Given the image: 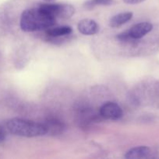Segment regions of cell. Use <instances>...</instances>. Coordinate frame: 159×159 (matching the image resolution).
I'll use <instances>...</instances> for the list:
<instances>
[{
	"label": "cell",
	"instance_id": "1",
	"mask_svg": "<svg viewBox=\"0 0 159 159\" xmlns=\"http://www.w3.org/2000/svg\"><path fill=\"white\" fill-rule=\"evenodd\" d=\"M56 19L40 7L24 10L20 17V28L24 32H34L48 29L55 24Z\"/></svg>",
	"mask_w": 159,
	"mask_h": 159
},
{
	"label": "cell",
	"instance_id": "2",
	"mask_svg": "<svg viewBox=\"0 0 159 159\" xmlns=\"http://www.w3.org/2000/svg\"><path fill=\"white\" fill-rule=\"evenodd\" d=\"M8 130L12 134L25 138H35L47 134L45 124L28 120L12 118L6 124Z\"/></svg>",
	"mask_w": 159,
	"mask_h": 159
},
{
	"label": "cell",
	"instance_id": "3",
	"mask_svg": "<svg viewBox=\"0 0 159 159\" xmlns=\"http://www.w3.org/2000/svg\"><path fill=\"white\" fill-rule=\"evenodd\" d=\"M39 7L55 18L69 19L74 14L75 9L70 4H59V3H44Z\"/></svg>",
	"mask_w": 159,
	"mask_h": 159
},
{
	"label": "cell",
	"instance_id": "4",
	"mask_svg": "<svg viewBox=\"0 0 159 159\" xmlns=\"http://www.w3.org/2000/svg\"><path fill=\"white\" fill-rule=\"evenodd\" d=\"M100 115L104 119L109 120H116L123 116V110L117 103L113 102H107L100 108Z\"/></svg>",
	"mask_w": 159,
	"mask_h": 159
},
{
	"label": "cell",
	"instance_id": "5",
	"mask_svg": "<svg viewBox=\"0 0 159 159\" xmlns=\"http://www.w3.org/2000/svg\"><path fill=\"white\" fill-rule=\"evenodd\" d=\"M153 29V25L148 22H142L132 26L129 30V35L136 40L142 38L146 34L151 32Z\"/></svg>",
	"mask_w": 159,
	"mask_h": 159
},
{
	"label": "cell",
	"instance_id": "6",
	"mask_svg": "<svg viewBox=\"0 0 159 159\" xmlns=\"http://www.w3.org/2000/svg\"><path fill=\"white\" fill-rule=\"evenodd\" d=\"M77 29L84 35H94L99 31V26L98 23L90 19H84L79 22Z\"/></svg>",
	"mask_w": 159,
	"mask_h": 159
},
{
	"label": "cell",
	"instance_id": "7",
	"mask_svg": "<svg viewBox=\"0 0 159 159\" xmlns=\"http://www.w3.org/2000/svg\"><path fill=\"white\" fill-rule=\"evenodd\" d=\"M151 155V150L147 146H139L129 149L125 155L127 159H138L149 158Z\"/></svg>",
	"mask_w": 159,
	"mask_h": 159
},
{
	"label": "cell",
	"instance_id": "8",
	"mask_svg": "<svg viewBox=\"0 0 159 159\" xmlns=\"http://www.w3.org/2000/svg\"><path fill=\"white\" fill-rule=\"evenodd\" d=\"M72 28L69 26H57L54 28H48L46 30L47 37L50 39L52 38H59V37H63L65 36H69L71 34Z\"/></svg>",
	"mask_w": 159,
	"mask_h": 159
},
{
	"label": "cell",
	"instance_id": "9",
	"mask_svg": "<svg viewBox=\"0 0 159 159\" xmlns=\"http://www.w3.org/2000/svg\"><path fill=\"white\" fill-rule=\"evenodd\" d=\"M132 12H121V13H118L117 15L114 16L110 20L109 24H110L112 27H118V26H122V25L125 24L128 21H129L132 19Z\"/></svg>",
	"mask_w": 159,
	"mask_h": 159
},
{
	"label": "cell",
	"instance_id": "10",
	"mask_svg": "<svg viewBox=\"0 0 159 159\" xmlns=\"http://www.w3.org/2000/svg\"><path fill=\"white\" fill-rule=\"evenodd\" d=\"M46 127L47 133H50L53 135H56L58 134H60L63 129V125L62 123L56 120H48L45 124Z\"/></svg>",
	"mask_w": 159,
	"mask_h": 159
},
{
	"label": "cell",
	"instance_id": "11",
	"mask_svg": "<svg viewBox=\"0 0 159 159\" xmlns=\"http://www.w3.org/2000/svg\"><path fill=\"white\" fill-rule=\"evenodd\" d=\"M113 3V0H87L84 4V8L91 9L97 6H110Z\"/></svg>",
	"mask_w": 159,
	"mask_h": 159
},
{
	"label": "cell",
	"instance_id": "12",
	"mask_svg": "<svg viewBox=\"0 0 159 159\" xmlns=\"http://www.w3.org/2000/svg\"><path fill=\"white\" fill-rule=\"evenodd\" d=\"M116 39L120 42H123L125 43H134L136 39L132 38L130 35H129V31H125V32L121 33V34H118L116 37Z\"/></svg>",
	"mask_w": 159,
	"mask_h": 159
},
{
	"label": "cell",
	"instance_id": "13",
	"mask_svg": "<svg viewBox=\"0 0 159 159\" xmlns=\"http://www.w3.org/2000/svg\"><path fill=\"white\" fill-rule=\"evenodd\" d=\"M6 134L5 130L3 129L2 127L0 126V143L3 142L6 139Z\"/></svg>",
	"mask_w": 159,
	"mask_h": 159
},
{
	"label": "cell",
	"instance_id": "14",
	"mask_svg": "<svg viewBox=\"0 0 159 159\" xmlns=\"http://www.w3.org/2000/svg\"><path fill=\"white\" fill-rule=\"evenodd\" d=\"M125 3L126 4H130V5H135L138 4V3L143 2L145 0H123Z\"/></svg>",
	"mask_w": 159,
	"mask_h": 159
},
{
	"label": "cell",
	"instance_id": "15",
	"mask_svg": "<svg viewBox=\"0 0 159 159\" xmlns=\"http://www.w3.org/2000/svg\"><path fill=\"white\" fill-rule=\"evenodd\" d=\"M45 2H51V1H52V0H45Z\"/></svg>",
	"mask_w": 159,
	"mask_h": 159
}]
</instances>
